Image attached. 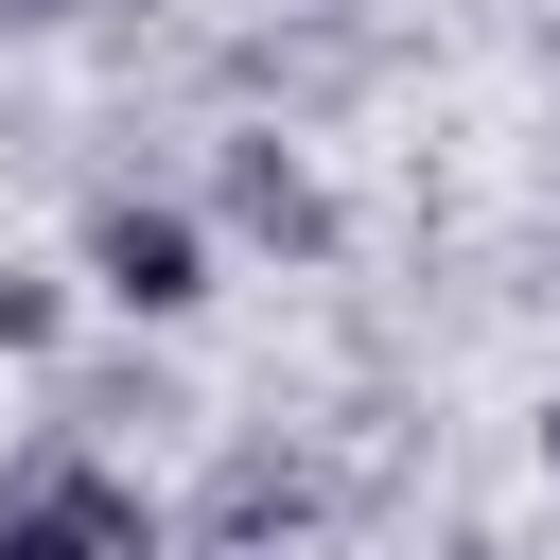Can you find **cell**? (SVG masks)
<instances>
[{"mask_svg": "<svg viewBox=\"0 0 560 560\" xmlns=\"http://www.w3.org/2000/svg\"><path fill=\"white\" fill-rule=\"evenodd\" d=\"M88 280H105L122 315H192V298H210V245H192V210H140V192H122V210H88Z\"/></svg>", "mask_w": 560, "mask_h": 560, "instance_id": "2", "label": "cell"}, {"mask_svg": "<svg viewBox=\"0 0 560 560\" xmlns=\"http://www.w3.org/2000/svg\"><path fill=\"white\" fill-rule=\"evenodd\" d=\"M228 210H245L262 245H332V192H315L280 140H228Z\"/></svg>", "mask_w": 560, "mask_h": 560, "instance_id": "3", "label": "cell"}, {"mask_svg": "<svg viewBox=\"0 0 560 560\" xmlns=\"http://www.w3.org/2000/svg\"><path fill=\"white\" fill-rule=\"evenodd\" d=\"M542 472H560V420H542Z\"/></svg>", "mask_w": 560, "mask_h": 560, "instance_id": "5", "label": "cell"}, {"mask_svg": "<svg viewBox=\"0 0 560 560\" xmlns=\"http://www.w3.org/2000/svg\"><path fill=\"white\" fill-rule=\"evenodd\" d=\"M0 350H52V280H18V262H0Z\"/></svg>", "mask_w": 560, "mask_h": 560, "instance_id": "4", "label": "cell"}, {"mask_svg": "<svg viewBox=\"0 0 560 560\" xmlns=\"http://www.w3.org/2000/svg\"><path fill=\"white\" fill-rule=\"evenodd\" d=\"M0 560H158V508L122 472H35L0 508Z\"/></svg>", "mask_w": 560, "mask_h": 560, "instance_id": "1", "label": "cell"}]
</instances>
